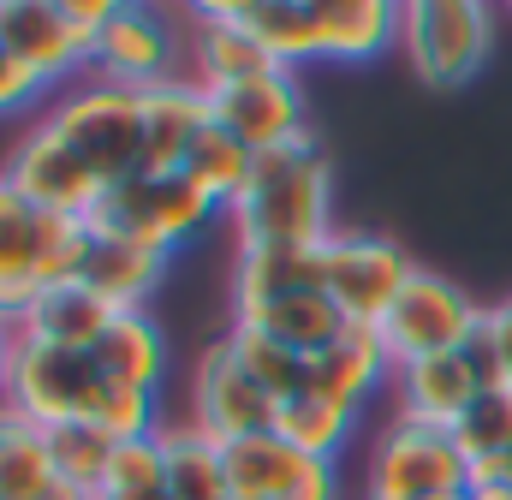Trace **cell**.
I'll list each match as a JSON object with an SVG mask.
<instances>
[{"mask_svg":"<svg viewBox=\"0 0 512 500\" xmlns=\"http://www.w3.org/2000/svg\"><path fill=\"white\" fill-rule=\"evenodd\" d=\"M161 453H167V495L173 500H233L227 453L197 423H167L161 429Z\"/></svg>","mask_w":512,"mask_h":500,"instance_id":"26","label":"cell"},{"mask_svg":"<svg viewBox=\"0 0 512 500\" xmlns=\"http://www.w3.org/2000/svg\"><path fill=\"white\" fill-rule=\"evenodd\" d=\"M233 18L280 66H310L328 60V0H227Z\"/></svg>","mask_w":512,"mask_h":500,"instance_id":"22","label":"cell"},{"mask_svg":"<svg viewBox=\"0 0 512 500\" xmlns=\"http://www.w3.org/2000/svg\"><path fill=\"white\" fill-rule=\"evenodd\" d=\"M173 18H179V12H155V6L114 0V18H108V30H102V42H96L90 78L120 84V90H155V84H167V78H185V72H179L185 36H173Z\"/></svg>","mask_w":512,"mask_h":500,"instance_id":"9","label":"cell"},{"mask_svg":"<svg viewBox=\"0 0 512 500\" xmlns=\"http://www.w3.org/2000/svg\"><path fill=\"white\" fill-rule=\"evenodd\" d=\"M149 489H167V453H161V435H143V441H120L108 477L96 495H149Z\"/></svg>","mask_w":512,"mask_h":500,"instance_id":"33","label":"cell"},{"mask_svg":"<svg viewBox=\"0 0 512 500\" xmlns=\"http://www.w3.org/2000/svg\"><path fill=\"white\" fill-rule=\"evenodd\" d=\"M477 340H483V352H489V364H495V381L512 387V292L501 298V304H483Z\"/></svg>","mask_w":512,"mask_h":500,"instance_id":"35","label":"cell"},{"mask_svg":"<svg viewBox=\"0 0 512 500\" xmlns=\"http://www.w3.org/2000/svg\"><path fill=\"white\" fill-rule=\"evenodd\" d=\"M6 179L36 203V209H54V215H78V221H90L102 203H108V185L90 173V161L72 149V143H60L48 125L36 120L18 143H12V161H6Z\"/></svg>","mask_w":512,"mask_h":500,"instance_id":"12","label":"cell"},{"mask_svg":"<svg viewBox=\"0 0 512 500\" xmlns=\"http://www.w3.org/2000/svg\"><path fill=\"white\" fill-rule=\"evenodd\" d=\"M0 48H12L48 90L84 84L96 48L72 30L66 0H0Z\"/></svg>","mask_w":512,"mask_h":500,"instance_id":"13","label":"cell"},{"mask_svg":"<svg viewBox=\"0 0 512 500\" xmlns=\"http://www.w3.org/2000/svg\"><path fill=\"white\" fill-rule=\"evenodd\" d=\"M179 18L191 24V36H185V60H191V72H185V78L203 84V90H227V84H245V78H262V72L280 66L251 30L233 18L227 0L185 6Z\"/></svg>","mask_w":512,"mask_h":500,"instance_id":"16","label":"cell"},{"mask_svg":"<svg viewBox=\"0 0 512 500\" xmlns=\"http://www.w3.org/2000/svg\"><path fill=\"white\" fill-rule=\"evenodd\" d=\"M167 250H149L126 239V233H114V227H102V221H90V250H84V286L96 292V298H108L114 310H143V298L167 280Z\"/></svg>","mask_w":512,"mask_h":500,"instance_id":"20","label":"cell"},{"mask_svg":"<svg viewBox=\"0 0 512 500\" xmlns=\"http://www.w3.org/2000/svg\"><path fill=\"white\" fill-rule=\"evenodd\" d=\"M233 500H340V465L286 447L280 435H251L221 447Z\"/></svg>","mask_w":512,"mask_h":500,"instance_id":"14","label":"cell"},{"mask_svg":"<svg viewBox=\"0 0 512 500\" xmlns=\"http://www.w3.org/2000/svg\"><path fill=\"white\" fill-rule=\"evenodd\" d=\"M471 500H512V489H471Z\"/></svg>","mask_w":512,"mask_h":500,"instance_id":"39","label":"cell"},{"mask_svg":"<svg viewBox=\"0 0 512 500\" xmlns=\"http://www.w3.org/2000/svg\"><path fill=\"white\" fill-rule=\"evenodd\" d=\"M227 346H233V358L245 364V375H251L274 405L292 399V393H304V358L286 352L280 340H268V334H256V328H227Z\"/></svg>","mask_w":512,"mask_h":500,"instance_id":"30","label":"cell"},{"mask_svg":"<svg viewBox=\"0 0 512 500\" xmlns=\"http://www.w3.org/2000/svg\"><path fill=\"white\" fill-rule=\"evenodd\" d=\"M215 215H227L197 179H185V173H131L126 185H114L108 191V203L90 215V221H102V227H114V233H126L137 245L149 250H173L191 245L197 233H209V221Z\"/></svg>","mask_w":512,"mask_h":500,"instance_id":"6","label":"cell"},{"mask_svg":"<svg viewBox=\"0 0 512 500\" xmlns=\"http://www.w3.org/2000/svg\"><path fill=\"white\" fill-rule=\"evenodd\" d=\"M96 500H173L167 489H149V495H96Z\"/></svg>","mask_w":512,"mask_h":500,"instance_id":"38","label":"cell"},{"mask_svg":"<svg viewBox=\"0 0 512 500\" xmlns=\"http://www.w3.org/2000/svg\"><path fill=\"white\" fill-rule=\"evenodd\" d=\"M251 167H256V149H245V143H239L233 131H221V125H209V131L191 143V155H185V179H197L221 209H233V203L245 197Z\"/></svg>","mask_w":512,"mask_h":500,"instance_id":"29","label":"cell"},{"mask_svg":"<svg viewBox=\"0 0 512 500\" xmlns=\"http://www.w3.org/2000/svg\"><path fill=\"white\" fill-rule=\"evenodd\" d=\"M399 54L417 84L465 90L495 60V6L477 0H405L399 6Z\"/></svg>","mask_w":512,"mask_h":500,"instance_id":"2","label":"cell"},{"mask_svg":"<svg viewBox=\"0 0 512 500\" xmlns=\"http://www.w3.org/2000/svg\"><path fill=\"white\" fill-rule=\"evenodd\" d=\"M393 381V358H387L382 334L376 328H346L328 352L304 358V393H322L340 411H364L376 393Z\"/></svg>","mask_w":512,"mask_h":500,"instance_id":"19","label":"cell"},{"mask_svg":"<svg viewBox=\"0 0 512 500\" xmlns=\"http://www.w3.org/2000/svg\"><path fill=\"white\" fill-rule=\"evenodd\" d=\"M12 358H18V322L0 316V399H6V381H12Z\"/></svg>","mask_w":512,"mask_h":500,"instance_id":"36","label":"cell"},{"mask_svg":"<svg viewBox=\"0 0 512 500\" xmlns=\"http://www.w3.org/2000/svg\"><path fill=\"white\" fill-rule=\"evenodd\" d=\"M215 125L209 114V90L191 78H167L155 90H143V161L137 173H185L191 143Z\"/></svg>","mask_w":512,"mask_h":500,"instance_id":"18","label":"cell"},{"mask_svg":"<svg viewBox=\"0 0 512 500\" xmlns=\"http://www.w3.org/2000/svg\"><path fill=\"white\" fill-rule=\"evenodd\" d=\"M411 274H417V262L387 233H334L322 245V286L346 310L352 328H382Z\"/></svg>","mask_w":512,"mask_h":500,"instance_id":"8","label":"cell"},{"mask_svg":"<svg viewBox=\"0 0 512 500\" xmlns=\"http://www.w3.org/2000/svg\"><path fill=\"white\" fill-rule=\"evenodd\" d=\"M477 328H483V304L459 280H447L435 268H417L376 334H382L393 370H405V364H423V358L465 352L477 340Z\"/></svg>","mask_w":512,"mask_h":500,"instance_id":"4","label":"cell"},{"mask_svg":"<svg viewBox=\"0 0 512 500\" xmlns=\"http://www.w3.org/2000/svg\"><path fill=\"white\" fill-rule=\"evenodd\" d=\"M48 447H54V471L66 477V483H78V489H102V477H108V465H114V453H120V441L108 435V429H96V423H66V429H48Z\"/></svg>","mask_w":512,"mask_h":500,"instance_id":"31","label":"cell"},{"mask_svg":"<svg viewBox=\"0 0 512 500\" xmlns=\"http://www.w3.org/2000/svg\"><path fill=\"white\" fill-rule=\"evenodd\" d=\"M54 477L60 471H54L48 429L0 399V500H36Z\"/></svg>","mask_w":512,"mask_h":500,"instance_id":"27","label":"cell"},{"mask_svg":"<svg viewBox=\"0 0 512 500\" xmlns=\"http://www.w3.org/2000/svg\"><path fill=\"white\" fill-rule=\"evenodd\" d=\"M36 500H96V495H90V489H78V483H66V477H54Z\"/></svg>","mask_w":512,"mask_h":500,"instance_id":"37","label":"cell"},{"mask_svg":"<svg viewBox=\"0 0 512 500\" xmlns=\"http://www.w3.org/2000/svg\"><path fill=\"white\" fill-rule=\"evenodd\" d=\"M120 310L108 298H96L84 280H66V286H48L24 316H18V340L30 346H60V352H96V340L108 334Z\"/></svg>","mask_w":512,"mask_h":500,"instance_id":"21","label":"cell"},{"mask_svg":"<svg viewBox=\"0 0 512 500\" xmlns=\"http://www.w3.org/2000/svg\"><path fill=\"white\" fill-rule=\"evenodd\" d=\"M114 381L102 375L96 352H60V346H30L18 340L12 381H6V405L24 411L42 429H66V423H96L108 405Z\"/></svg>","mask_w":512,"mask_h":500,"instance_id":"5","label":"cell"},{"mask_svg":"<svg viewBox=\"0 0 512 500\" xmlns=\"http://www.w3.org/2000/svg\"><path fill=\"white\" fill-rule=\"evenodd\" d=\"M352 411H340V405H328L322 393H292V399H280L274 405V435L286 441V447H298V453H310V459H328V465H340V453H346V441H352Z\"/></svg>","mask_w":512,"mask_h":500,"instance_id":"28","label":"cell"},{"mask_svg":"<svg viewBox=\"0 0 512 500\" xmlns=\"http://www.w3.org/2000/svg\"><path fill=\"white\" fill-rule=\"evenodd\" d=\"M489 387H501V381H495V364H489L483 340H471L465 352H447V358H423V364L393 370V399H399L393 417L453 435V429L465 423V411H471Z\"/></svg>","mask_w":512,"mask_h":500,"instance_id":"10","label":"cell"},{"mask_svg":"<svg viewBox=\"0 0 512 500\" xmlns=\"http://www.w3.org/2000/svg\"><path fill=\"white\" fill-rule=\"evenodd\" d=\"M48 209H36L6 173H0V316L18 322L48 292Z\"/></svg>","mask_w":512,"mask_h":500,"instance_id":"17","label":"cell"},{"mask_svg":"<svg viewBox=\"0 0 512 500\" xmlns=\"http://www.w3.org/2000/svg\"><path fill=\"white\" fill-rule=\"evenodd\" d=\"M233 328H256V334L280 340L286 352L316 358V352H328L352 322H346V310H340L328 292H298V298H280V304H268V310L233 316Z\"/></svg>","mask_w":512,"mask_h":500,"instance_id":"24","label":"cell"},{"mask_svg":"<svg viewBox=\"0 0 512 500\" xmlns=\"http://www.w3.org/2000/svg\"><path fill=\"white\" fill-rule=\"evenodd\" d=\"M42 96H54L12 48H0V120H12V114H30Z\"/></svg>","mask_w":512,"mask_h":500,"instance_id":"34","label":"cell"},{"mask_svg":"<svg viewBox=\"0 0 512 500\" xmlns=\"http://www.w3.org/2000/svg\"><path fill=\"white\" fill-rule=\"evenodd\" d=\"M465 500H471V495H465Z\"/></svg>","mask_w":512,"mask_h":500,"instance_id":"40","label":"cell"},{"mask_svg":"<svg viewBox=\"0 0 512 500\" xmlns=\"http://www.w3.org/2000/svg\"><path fill=\"white\" fill-rule=\"evenodd\" d=\"M453 441H459V453H465L471 465L512 453V387H489V393L465 411V423L453 429Z\"/></svg>","mask_w":512,"mask_h":500,"instance_id":"32","label":"cell"},{"mask_svg":"<svg viewBox=\"0 0 512 500\" xmlns=\"http://www.w3.org/2000/svg\"><path fill=\"white\" fill-rule=\"evenodd\" d=\"M191 423L221 447L251 441V435H274V399L245 375V364L233 358L227 340H215L191 364Z\"/></svg>","mask_w":512,"mask_h":500,"instance_id":"11","label":"cell"},{"mask_svg":"<svg viewBox=\"0 0 512 500\" xmlns=\"http://www.w3.org/2000/svg\"><path fill=\"white\" fill-rule=\"evenodd\" d=\"M298 292H328L322 286V245L316 250H239L233 262V316H251V310H268L280 298H298Z\"/></svg>","mask_w":512,"mask_h":500,"instance_id":"23","label":"cell"},{"mask_svg":"<svg viewBox=\"0 0 512 500\" xmlns=\"http://www.w3.org/2000/svg\"><path fill=\"white\" fill-rule=\"evenodd\" d=\"M370 500H465L471 495V459L447 429H423L393 417L382 441L370 447Z\"/></svg>","mask_w":512,"mask_h":500,"instance_id":"7","label":"cell"},{"mask_svg":"<svg viewBox=\"0 0 512 500\" xmlns=\"http://www.w3.org/2000/svg\"><path fill=\"white\" fill-rule=\"evenodd\" d=\"M227 221L239 233V250L328 245L340 227H334V167H328L322 143L310 131H298L280 149H262L251 167V185L227 209Z\"/></svg>","mask_w":512,"mask_h":500,"instance_id":"1","label":"cell"},{"mask_svg":"<svg viewBox=\"0 0 512 500\" xmlns=\"http://www.w3.org/2000/svg\"><path fill=\"white\" fill-rule=\"evenodd\" d=\"M42 125L60 143H72L108 191L126 185L137 173V161H143V90H120V84L84 78V84H72V90H60L48 102Z\"/></svg>","mask_w":512,"mask_h":500,"instance_id":"3","label":"cell"},{"mask_svg":"<svg viewBox=\"0 0 512 500\" xmlns=\"http://www.w3.org/2000/svg\"><path fill=\"white\" fill-rule=\"evenodd\" d=\"M209 114L221 131H233L245 149H280L286 137L310 131L304 125V84L292 66H274L262 78H245V84H227V90H209Z\"/></svg>","mask_w":512,"mask_h":500,"instance_id":"15","label":"cell"},{"mask_svg":"<svg viewBox=\"0 0 512 500\" xmlns=\"http://www.w3.org/2000/svg\"><path fill=\"white\" fill-rule=\"evenodd\" d=\"M96 364L114 387H137V393H161L167 375V340L149 322V310H120L108 322V334L96 340Z\"/></svg>","mask_w":512,"mask_h":500,"instance_id":"25","label":"cell"}]
</instances>
